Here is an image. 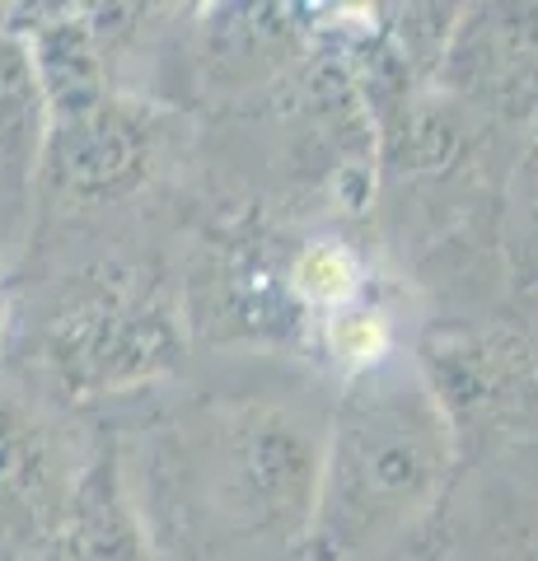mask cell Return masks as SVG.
Here are the masks:
<instances>
[{
    "label": "cell",
    "instance_id": "obj_6",
    "mask_svg": "<svg viewBox=\"0 0 538 561\" xmlns=\"http://www.w3.org/2000/svg\"><path fill=\"white\" fill-rule=\"evenodd\" d=\"M431 90L482 117L525 122L538 113V10H463Z\"/></svg>",
    "mask_w": 538,
    "mask_h": 561
},
{
    "label": "cell",
    "instance_id": "obj_4",
    "mask_svg": "<svg viewBox=\"0 0 538 561\" xmlns=\"http://www.w3.org/2000/svg\"><path fill=\"white\" fill-rule=\"evenodd\" d=\"M0 561H150L99 408L0 356Z\"/></svg>",
    "mask_w": 538,
    "mask_h": 561
},
{
    "label": "cell",
    "instance_id": "obj_5",
    "mask_svg": "<svg viewBox=\"0 0 538 561\" xmlns=\"http://www.w3.org/2000/svg\"><path fill=\"white\" fill-rule=\"evenodd\" d=\"M412 356L455 426L459 468L538 435V356L525 328L492 313H449L416 328Z\"/></svg>",
    "mask_w": 538,
    "mask_h": 561
},
{
    "label": "cell",
    "instance_id": "obj_3",
    "mask_svg": "<svg viewBox=\"0 0 538 561\" xmlns=\"http://www.w3.org/2000/svg\"><path fill=\"white\" fill-rule=\"evenodd\" d=\"M455 482V426L412 351L342 383L305 561H385L408 552L436 524Z\"/></svg>",
    "mask_w": 538,
    "mask_h": 561
},
{
    "label": "cell",
    "instance_id": "obj_10",
    "mask_svg": "<svg viewBox=\"0 0 538 561\" xmlns=\"http://www.w3.org/2000/svg\"><path fill=\"white\" fill-rule=\"evenodd\" d=\"M5 14H10V5H0V20H5Z\"/></svg>",
    "mask_w": 538,
    "mask_h": 561
},
{
    "label": "cell",
    "instance_id": "obj_2",
    "mask_svg": "<svg viewBox=\"0 0 538 561\" xmlns=\"http://www.w3.org/2000/svg\"><path fill=\"white\" fill-rule=\"evenodd\" d=\"M183 243V206L113 220H38L14 262L0 356L80 408L179 375L193 360Z\"/></svg>",
    "mask_w": 538,
    "mask_h": 561
},
{
    "label": "cell",
    "instance_id": "obj_8",
    "mask_svg": "<svg viewBox=\"0 0 538 561\" xmlns=\"http://www.w3.org/2000/svg\"><path fill=\"white\" fill-rule=\"evenodd\" d=\"M496 253L506 262V276L538 300V131L519 146L501 187Z\"/></svg>",
    "mask_w": 538,
    "mask_h": 561
},
{
    "label": "cell",
    "instance_id": "obj_9",
    "mask_svg": "<svg viewBox=\"0 0 538 561\" xmlns=\"http://www.w3.org/2000/svg\"><path fill=\"white\" fill-rule=\"evenodd\" d=\"M10 300H14V267L0 257V342H5V323H10Z\"/></svg>",
    "mask_w": 538,
    "mask_h": 561
},
{
    "label": "cell",
    "instance_id": "obj_1",
    "mask_svg": "<svg viewBox=\"0 0 538 561\" xmlns=\"http://www.w3.org/2000/svg\"><path fill=\"white\" fill-rule=\"evenodd\" d=\"M337 383L272 351H193L99 402L150 561H305Z\"/></svg>",
    "mask_w": 538,
    "mask_h": 561
},
{
    "label": "cell",
    "instance_id": "obj_7",
    "mask_svg": "<svg viewBox=\"0 0 538 561\" xmlns=\"http://www.w3.org/2000/svg\"><path fill=\"white\" fill-rule=\"evenodd\" d=\"M47 154V99L33 66V47L10 14L0 20V257L20 262L38 220Z\"/></svg>",
    "mask_w": 538,
    "mask_h": 561
}]
</instances>
